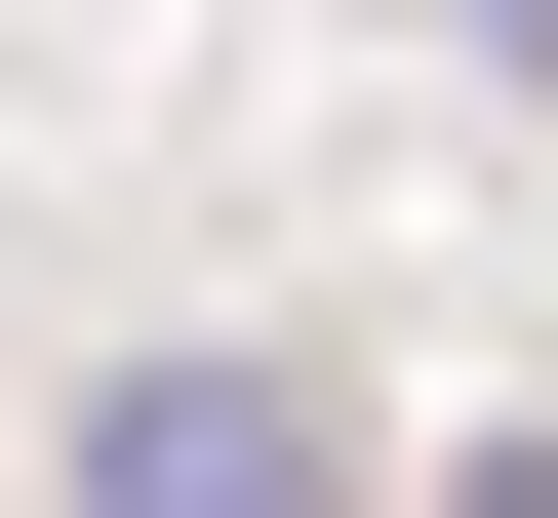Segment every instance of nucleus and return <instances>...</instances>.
<instances>
[{
    "mask_svg": "<svg viewBox=\"0 0 558 518\" xmlns=\"http://www.w3.org/2000/svg\"><path fill=\"white\" fill-rule=\"evenodd\" d=\"M81 518H360V479H319L279 359H120V399H81Z\"/></svg>",
    "mask_w": 558,
    "mask_h": 518,
    "instance_id": "obj_1",
    "label": "nucleus"
},
{
    "mask_svg": "<svg viewBox=\"0 0 558 518\" xmlns=\"http://www.w3.org/2000/svg\"><path fill=\"white\" fill-rule=\"evenodd\" d=\"M439 518H558V438H478V479H439Z\"/></svg>",
    "mask_w": 558,
    "mask_h": 518,
    "instance_id": "obj_2",
    "label": "nucleus"
},
{
    "mask_svg": "<svg viewBox=\"0 0 558 518\" xmlns=\"http://www.w3.org/2000/svg\"><path fill=\"white\" fill-rule=\"evenodd\" d=\"M478 40H519V81H558V0H478Z\"/></svg>",
    "mask_w": 558,
    "mask_h": 518,
    "instance_id": "obj_3",
    "label": "nucleus"
}]
</instances>
